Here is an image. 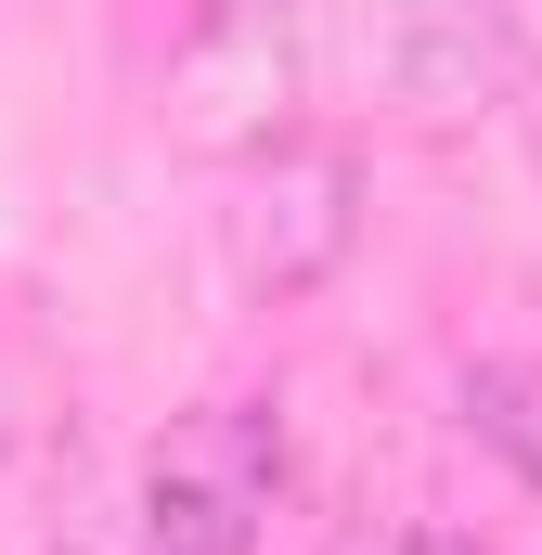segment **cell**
I'll use <instances>...</instances> for the list:
<instances>
[{
  "mask_svg": "<svg viewBox=\"0 0 542 555\" xmlns=\"http://www.w3.org/2000/svg\"><path fill=\"white\" fill-rule=\"evenodd\" d=\"M465 439L504 452L542 491V349H504V362H465Z\"/></svg>",
  "mask_w": 542,
  "mask_h": 555,
  "instance_id": "5",
  "label": "cell"
},
{
  "mask_svg": "<svg viewBox=\"0 0 542 555\" xmlns=\"http://www.w3.org/2000/svg\"><path fill=\"white\" fill-rule=\"evenodd\" d=\"M323 555H478L465 530H439V517H349Z\"/></svg>",
  "mask_w": 542,
  "mask_h": 555,
  "instance_id": "6",
  "label": "cell"
},
{
  "mask_svg": "<svg viewBox=\"0 0 542 555\" xmlns=\"http://www.w3.org/2000/svg\"><path fill=\"white\" fill-rule=\"evenodd\" d=\"M362 246V155L336 130H271L259 155H233V207H220V272L259 310H297L349 272Z\"/></svg>",
  "mask_w": 542,
  "mask_h": 555,
  "instance_id": "1",
  "label": "cell"
},
{
  "mask_svg": "<svg viewBox=\"0 0 542 555\" xmlns=\"http://www.w3.org/2000/svg\"><path fill=\"white\" fill-rule=\"evenodd\" d=\"M388 91L426 117H465L517 78V0H388V39H375Z\"/></svg>",
  "mask_w": 542,
  "mask_h": 555,
  "instance_id": "4",
  "label": "cell"
},
{
  "mask_svg": "<svg viewBox=\"0 0 542 555\" xmlns=\"http://www.w3.org/2000/svg\"><path fill=\"white\" fill-rule=\"evenodd\" d=\"M271 491H284V414L207 401L142 452V555H259Z\"/></svg>",
  "mask_w": 542,
  "mask_h": 555,
  "instance_id": "2",
  "label": "cell"
},
{
  "mask_svg": "<svg viewBox=\"0 0 542 555\" xmlns=\"http://www.w3.org/2000/svg\"><path fill=\"white\" fill-rule=\"evenodd\" d=\"M39 555H91V543H39Z\"/></svg>",
  "mask_w": 542,
  "mask_h": 555,
  "instance_id": "7",
  "label": "cell"
},
{
  "mask_svg": "<svg viewBox=\"0 0 542 555\" xmlns=\"http://www.w3.org/2000/svg\"><path fill=\"white\" fill-rule=\"evenodd\" d=\"M310 13H323V0H194V13H181V52H168L181 142H207V155H259V142L284 130Z\"/></svg>",
  "mask_w": 542,
  "mask_h": 555,
  "instance_id": "3",
  "label": "cell"
}]
</instances>
